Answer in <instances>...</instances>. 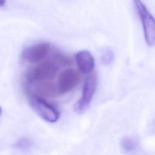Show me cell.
<instances>
[{
  "label": "cell",
  "instance_id": "cell-1",
  "mask_svg": "<svg viewBox=\"0 0 155 155\" xmlns=\"http://www.w3.org/2000/svg\"><path fill=\"white\" fill-rule=\"evenodd\" d=\"M141 21L145 39L149 46L155 45V19L140 0H133Z\"/></svg>",
  "mask_w": 155,
  "mask_h": 155
},
{
  "label": "cell",
  "instance_id": "cell-2",
  "mask_svg": "<svg viewBox=\"0 0 155 155\" xmlns=\"http://www.w3.org/2000/svg\"><path fill=\"white\" fill-rule=\"evenodd\" d=\"M58 70V66L54 62L45 61L31 68L27 72L26 78L31 84L51 81L56 76Z\"/></svg>",
  "mask_w": 155,
  "mask_h": 155
},
{
  "label": "cell",
  "instance_id": "cell-3",
  "mask_svg": "<svg viewBox=\"0 0 155 155\" xmlns=\"http://www.w3.org/2000/svg\"><path fill=\"white\" fill-rule=\"evenodd\" d=\"M28 102L31 108L42 119L48 122H55L59 117L58 110L41 96L30 94Z\"/></svg>",
  "mask_w": 155,
  "mask_h": 155
},
{
  "label": "cell",
  "instance_id": "cell-4",
  "mask_svg": "<svg viewBox=\"0 0 155 155\" xmlns=\"http://www.w3.org/2000/svg\"><path fill=\"white\" fill-rule=\"evenodd\" d=\"M97 82V76L96 72L90 73L86 77L82 96L74 105V112L78 114H82L88 110L96 88Z\"/></svg>",
  "mask_w": 155,
  "mask_h": 155
},
{
  "label": "cell",
  "instance_id": "cell-5",
  "mask_svg": "<svg viewBox=\"0 0 155 155\" xmlns=\"http://www.w3.org/2000/svg\"><path fill=\"white\" fill-rule=\"evenodd\" d=\"M81 75L76 70L68 68L63 70L58 78L56 87L59 94H64L75 88L81 81Z\"/></svg>",
  "mask_w": 155,
  "mask_h": 155
},
{
  "label": "cell",
  "instance_id": "cell-6",
  "mask_svg": "<svg viewBox=\"0 0 155 155\" xmlns=\"http://www.w3.org/2000/svg\"><path fill=\"white\" fill-rule=\"evenodd\" d=\"M50 45L48 42H40L25 48L22 52V59L30 64L40 62L48 54Z\"/></svg>",
  "mask_w": 155,
  "mask_h": 155
},
{
  "label": "cell",
  "instance_id": "cell-7",
  "mask_svg": "<svg viewBox=\"0 0 155 155\" xmlns=\"http://www.w3.org/2000/svg\"><path fill=\"white\" fill-rule=\"evenodd\" d=\"M76 65L82 73H90L92 71L94 61L91 54L87 50H82L78 52L75 56Z\"/></svg>",
  "mask_w": 155,
  "mask_h": 155
},
{
  "label": "cell",
  "instance_id": "cell-8",
  "mask_svg": "<svg viewBox=\"0 0 155 155\" xmlns=\"http://www.w3.org/2000/svg\"><path fill=\"white\" fill-rule=\"evenodd\" d=\"M35 88L37 93L41 97H55L59 94L56 85L50 81H45L35 83Z\"/></svg>",
  "mask_w": 155,
  "mask_h": 155
},
{
  "label": "cell",
  "instance_id": "cell-9",
  "mask_svg": "<svg viewBox=\"0 0 155 155\" xmlns=\"http://www.w3.org/2000/svg\"><path fill=\"white\" fill-rule=\"evenodd\" d=\"M137 140L131 137H124L120 140V146L127 151H131L136 150L137 147Z\"/></svg>",
  "mask_w": 155,
  "mask_h": 155
},
{
  "label": "cell",
  "instance_id": "cell-10",
  "mask_svg": "<svg viewBox=\"0 0 155 155\" xmlns=\"http://www.w3.org/2000/svg\"><path fill=\"white\" fill-rule=\"evenodd\" d=\"M32 142L28 138L22 137L18 140L14 144V147L18 150H27L30 148L32 145Z\"/></svg>",
  "mask_w": 155,
  "mask_h": 155
},
{
  "label": "cell",
  "instance_id": "cell-11",
  "mask_svg": "<svg viewBox=\"0 0 155 155\" xmlns=\"http://www.w3.org/2000/svg\"><path fill=\"white\" fill-rule=\"evenodd\" d=\"M54 58L58 62L62 65H68L72 64L71 58L61 52H56L54 53Z\"/></svg>",
  "mask_w": 155,
  "mask_h": 155
},
{
  "label": "cell",
  "instance_id": "cell-12",
  "mask_svg": "<svg viewBox=\"0 0 155 155\" xmlns=\"http://www.w3.org/2000/svg\"><path fill=\"white\" fill-rule=\"evenodd\" d=\"M101 59H102V63L105 65L110 64L113 59V54L111 50L110 49L105 50L102 53Z\"/></svg>",
  "mask_w": 155,
  "mask_h": 155
},
{
  "label": "cell",
  "instance_id": "cell-13",
  "mask_svg": "<svg viewBox=\"0 0 155 155\" xmlns=\"http://www.w3.org/2000/svg\"><path fill=\"white\" fill-rule=\"evenodd\" d=\"M6 0H0V7L4 6L5 4Z\"/></svg>",
  "mask_w": 155,
  "mask_h": 155
},
{
  "label": "cell",
  "instance_id": "cell-14",
  "mask_svg": "<svg viewBox=\"0 0 155 155\" xmlns=\"http://www.w3.org/2000/svg\"><path fill=\"white\" fill-rule=\"evenodd\" d=\"M2 108H1V107L0 106V117H1V114H2Z\"/></svg>",
  "mask_w": 155,
  "mask_h": 155
},
{
  "label": "cell",
  "instance_id": "cell-15",
  "mask_svg": "<svg viewBox=\"0 0 155 155\" xmlns=\"http://www.w3.org/2000/svg\"><path fill=\"white\" fill-rule=\"evenodd\" d=\"M154 124H155V120H154Z\"/></svg>",
  "mask_w": 155,
  "mask_h": 155
}]
</instances>
